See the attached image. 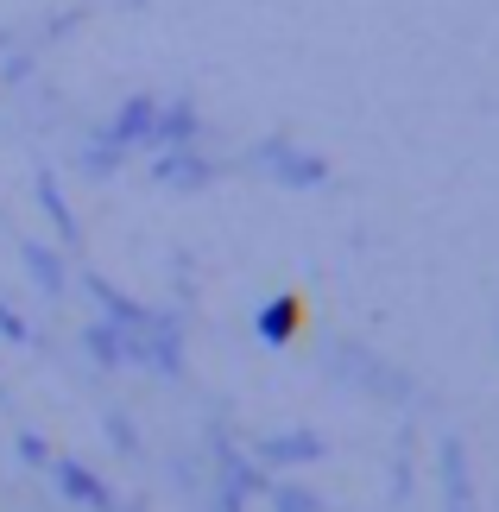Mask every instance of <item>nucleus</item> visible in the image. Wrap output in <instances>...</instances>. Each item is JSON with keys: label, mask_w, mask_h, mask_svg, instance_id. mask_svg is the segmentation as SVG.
Returning <instances> with one entry per match:
<instances>
[{"label": "nucleus", "mask_w": 499, "mask_h": 512, "mask_svg": "<svg viewBox=\"0 0 499 512\" xmlns=\"http://www.w3.org/2000/svg\"><path fill=\"white\" fill-rule=\"evenodd\" d=\"M45 481L57 487V500L76 506V512H121V494H114V487L95 475V468H83L76 456H51Z\"/></svg>", "instance_id": "nucleus-1"}, {"label": "nucleus", "mask_w": 499, "mask_h": 512, "mask_svg": "<svg viewBox=\"0 0 499 512\" xmlns=\"http://www.w3.org/2000/svg\"><path fill=\"white\" fill-rule=\"evenodd\" d=\"M247 456L266 468V475H297V468L323 462V456H329V443L316 437V430H278V437H259Z\"/></svg>", "instance_id": "nucleus-2"}, {"label": "nucleus", "mask_w": 499, "mask_h": 512, "mask_svg": "<svg viewBox=\"0 0 499 512\" xmlns=\"http://www.w3.org/2000/svg\"><path fill=\"white\" fill-rule=\"evenodd\" d=\"M436 487H443V512H474V475H468L462 437L436 443Z\"/></svg>", "instance_id": "nucleus-3"}, {"label": "nucleus", "mask_w": 499, "mask_h": 512, "mask_svg": "<svg viewBox=\"0 0 499 512\" xmlns=\"http://www.w3.org/2000/svg\"><path fill=\"white\" fill-rule=\"evenodd\" d=\"M259 159L272 165V177H278V184H297V190H316V184L329 177V165L316 159V152H297V146H285V140L259 146Z\"/></svg>", "instance_id": "nucleus-4"}, {"label": "nucleus", "mask_w": 499, "mask_h": 512, "mask_svg": "<svg viewBox=\"0 0 499 512\" xmlns=\"http://www.w3.org/2000/svg\"><path fill=\"white\" fill-rule=\"evenodd\" d=\"M152 127H158V102H152V95H133V102L114 114V127H102V133H108L121 152H139V146L152 152Z\"/></svg>", "instance_id": "nucleus-5"}, {"label": "nucleus", "mask_w": 499, "mask_h": 512, "mask_svg": "<svg viewBox=\"0 0 499 512\" xmlns=\"http://www.w3.org/2000/svg\"><path fill=\"white\" fill-rule=\"evenodd\" d=\"M152 177H158V184H177V190H203L215 171H209L203 152L177 146V152H158V159H152Z\"/></svg>", "instance_id": "nucleus-6"}, {"label": "nucleus", "mask_w": 499, "mask_h": 512, "mask_svg": "<svg viewBox=\"0 0 499 512\" xmlns=\"http://www.w3.org/2000/svg\"><path fill=\"white\" fill-rule=\"evenodd\" d=\"M266 506L272 512H329V500L316 494V487H304L297 475H272L266 481Z\"/></svg>", "instance_id": "nucleus-7"}, {"label": "nucleus", "mask_w": 499, "mask_h": 512, "mask_svg": "<svg viewBox=\"0 0 499 512\" xmlns=\"http://www.w3.org/2000/svg\"><path fill=\"white\" fill-rule=\"evenodd\" d=\"M291 336H297V304H291V298H272L266 310H259V342L285 348Z\"/></svg>", "instance_id": "nucleus-8"}, {"label": "nucleus", "mask_w": 499, "mask_h": 512, "mask_svg": "<svg viewBox=\"0 0 499 512\" xmlns=\"http://www.w3.org/2000/svg\"><path fill=\"white\" fill-rule=\"evenodd\" d=\"M19 253H26V272H32V279L45 285V291H64V266H57V253H51V247H38V241H26V247H19Z\"/></svg>", "instance_id": "nucleus-9"}, {"label": "nucleus", "mask_w": 499, "mask_h": 512, "mask_svg": "<svg viewBox=\"0 0 499 512\" xmlns=\"http://www.w3.org/2000/svg\"><path fill=\"white\" fill-rule=\"evenodd\" d=\"M38 196H45L57 234H64V241H76V215H70V203H64V190H57V177H38Z\"/></svg>", "instance_id": "nucleus-10"}, {"label": "nucleus", "mask_w": 499, "mask_h": 512, "mask_svg": "<svg viewBox=\"0 0 499 512\" xmlns=\"http://www.w3.org/2000/svg\"><path fill=\"white\" fill-rule=\"evenodd\" d=\"M108 443L121 449L127 462H139V456H146V443H139V430H133V424L121 418V411H108Z\"/></svg>", "instance_id": "nucleus-11"}, {"label": "nucleus", "mask_w": 499, "mask_h": 512, "mask_svg": "<svg viewBox=\"0 0 499 512\" xmlns=\"http://www.w3.org/2000/svg\"><path fill=\"white\" fill-rule=\"evenodd\" d=\"M13 449H19V462H26L32 475H38V468H51V456H57V449H51L45 437H32V430H19V437H13Z\"/></svg>", "instance_id": "nucleus-12"}, {"label": "nucleus", "mask_w": 499, "mask_h": 512, "mask_svg": "<svg viewBox=\"0 0 499 512\" xmlns=\"http://www.w3.org/2000/svg\"><path fill=\"white\" fill-rule=\"evenodd\" d=\"M0 336H7V342H38V336H32V329H26V323H19V317H13V310H7V304H0Z\"/></svg>", "instance_id": "nucleus-13"}, {"label": "nucleus", "mask_w": 499, "mask_h": 512, "mask_svg": "<svg viewBox=\"0 0 499 512\" xmlns=\"http://www.w3.org/2000/svg\"><path fill=\"white\" fill-rule=\"evenodd\" d=\"M0 399H7V392H0Z\"/></svg>", "instance_id": "nucleus-14"}]
</instances>
